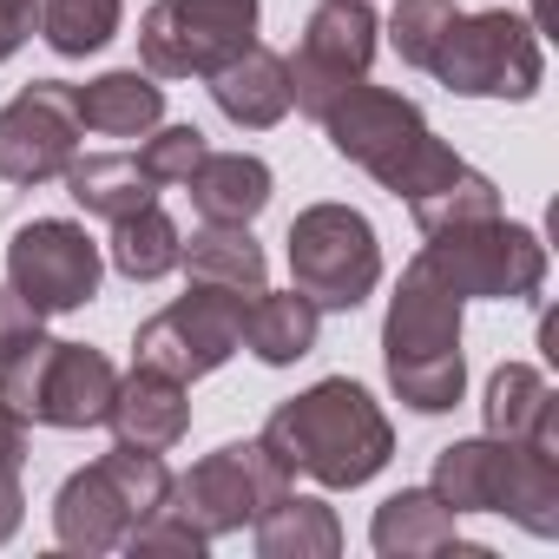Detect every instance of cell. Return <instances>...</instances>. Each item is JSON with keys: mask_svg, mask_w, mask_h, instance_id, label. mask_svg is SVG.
I'll list each match as a JSON object with an SVG mask.
<instances>
[{"mask_svg": "<svg viewBox=\"0 0 559 559\" xmlns=\"http://www.w3.org/2000/svg\"><path fill=\"white\" fill-rule=\"evenodd\" d=\"M204 546H211V539H204V533L171 507V493H165V500L132 526V533H126V552H185V559H198Z\"/></svg>", "mask_w": 559, "mask_h": 559, "instance_id": "29", "label": "cell"}, {"mask_svg": "<svg viewBox=\"0 0 559 559\" xmlns=\"http://www.w3.org/2000/svg\"><path fill=\"white\" fill-rule=\"evenodd\" d=\"M376 14H369V0H323V8L310 14L304 27V47L284 60L290 73V106L323 119L349 86L369 80V60H376Z\"/></svg>", "mask_w": 559, "mask_h": 559, "instance_id": "13", "label": "cell"}, {"mask_svg": "<svg viewBox=\"0 0 559 559\" xmlns=\"http://www.w3.org/2000/svg\"><path fill=\"white\" fill-rule=\"evenodd\" d=\"M106 421H112V435H119L126 448L165 454V448H178V441H185V428H191L185 382H178V376H165V369H145V362H132V376L112 389V408H106Z\"/></svg>", "mask_w": 559, "mask_h": 559, "instance_id": "16", "label": "cell"}, {"mask_svg": "<svg viewBox=\"0 0 559 559\" xmlns=\"http://www.w3.org/2000/svg\"><path fill=\"white\" fill-rule=\"evenodd\" d=\"M211 99H217V112L230 126L263 132V126H276L290 112V73H284V60H276L270 47H243L230 67L211 73Z\"/></svg>", "mask_w": 559, "mask_h": 559, "instance_id": "18", "label": "cell"}, {"mask_svg": "<svg viewBox=\"0 0 559 559\" xmlns=\"http://www.w3.org/2000/svg\"><path fill=\"white\" fill-rule=\"evenodd\" d=\"M21 513H27V493H21V474H0V546L21 533Z\"/></svg>", "mask_w": 559, "mask_h": 559, "instance_id": "33", "label": "cell"}, {"mask_svg": "<svg viewBox=\"0 0 559 559\" xmlns=\"http://www.w3.org/2000/svg\"><path fill=\"white\" fill-rule=\"evenodd\" d=\"M171 493V467L145 448H112L99 454L93 467L67 474L60 480V500H53V533L67 552H112L126 546V533Z\"/></svg>", "mask_w": 559, "mask_h": 559, "instance_id": "4", "label": "cell"}, {"mask_svg": "<svg viewBox=\"0 0 559 559\" xmlns=\"http://www.w3.org/2000/svg\"><path fill=\"white\" fill-rule=\"evenodd\" d=\"M60 178L86 217H126L158 198V178L139 165V152H93V158H73Z\"/></svg>", "mask_w": 559, "mask_h": 559, "instance_id": "22", "label": "cell"}, {"mask_svg": "<svg viewBox=\"0 0 559 559\" xmlns=\"http://www.w3.org/2000/svg\"><path fill=\"white\" fill-rule=\"evenodd\" d=\"M243 310H250L243 290L191 284L178 304H165L152 323H139L132 356H139L145 369H165V376H178V382H198V376L224 369V362L243 349Z\"/></svg>", "mask_w": 559, "mask_h": 559, "instance_id": "11", "label": "cell"}, {"mask_svg": "<svg viewBox=\"0 0 559 559\" xmlns=\"http://www.w3.org/2000/svg\"><path fill=\"white\" fill-rule=\"evenodd\" d=\"M317 330H323V310L304 297V290H257L250 310H243V343L257 349V362L270 369H290L317 349Z\"/></svg>", "mask_w": 559, "mask_h": 559, "instance_id": "21", "label": "cell"}, {"mask_svg": "<svg viewBox=\"0 0 559 559\" xmlns=\"http://www.w3.org/2000/svg\"><path fill=\"white\" fill-rule=\"evenodd\" d=\"M290 467L276 461L263 441H230L217 454H204L191 474L171 480V507L204 533V539H224V533H243L257 513H270L276 500L290 493Z\"/></svg>", "mask_w": 559, "mask_h": 559, "instance_id": "10", "label": "cell"}, {"mask_svg": "<svg viewBox=\"0 0 559 559\" xmlns=\"http://www.w3.org/2000/svg\"><path fill=\"white\" fill-rule=\"evenodd\" d=\"M178 263L191 270V284H224V290H243V297L270 290V263H263L250 224H204V230L185 243Z\"/></svg>", "mask_w": 559, "mask_h": 559, "instance_id": "24", "label": "cell"}, {"mask_svg": "<svg viewBox=\"0 0 559 559\" xmlns=\"http://www.w3.org/2000/svg\"><path fill=\"white\" fill-rule=\"evenodd\" d=\"M185 191L204 224H250L270 204V165L250 152H204L198 171L185 178Z\"/></svg>", "mask_w": 559, "mask_h": 559, "instance_id": "19", "label": "cell"}, {"mask_svg": "<svg viewBox=\"0 0 559 559\" xmlns=\"http://www.w3.org/2000/svg\"><path fill=\"white\" fill-rule=\"evenodd\" d=\"M99 276H106V257L99 243L86 237V224L73 217H34L14 230L8 243V284L40 310V317H67V310H86L99 297Z\"/></svg>", "mask_w": 559, "mask_h": 559, "instance_id": "12", "label": "cell"}, {"mask_svg": "<svg viewBox=\"0 0 559 559\" xmlns=\"http://www.w3.org/2000/svg\"><path fill=\"white\" fill-rule=\"evenodd\" d=\"M73 106H80V126L99 139H145L165 119V86L139 67H119V73L73 86Z\"/></svg>", "mask_w": 559, "mask_h": 559, "instance_id": "17", "label": "cell"}, {"mask_svg": "<svg viewBox=\"0 0 559 559\" xmlns=\"http://www.w3.org/2000/svg\"><path fill=\"white\" fill-rule=\"evenodd\" d=\"M204 152H211V145H204L198 126H152L145 145H139V165H145V171L158 178V191H165V185H185Z\"/></svg>", "mask_w": 559, "mask_h": 559, "instance_id": "28", "label": "cell"}, {"mask_svg": "<svg viewBox=\"0 0 559 559\" xmlns=\"http://www.w3.org/2000/svg\"><path fill=\"white\" fill-rule=\"evenodd\" d=\"M106 257H112L119 276H132V284H158V276L178 270L185 237H178V224H171V217L158 211V198H152V204L112 217V243H106Z\"/></svg>", "mask_w": 559, "mask_h": 559, "instance_id": "25", "label": "cell"}, {"mask_svg": "<svg viewBox=\"0 0 559 559\" xmlns=\"http://www.w3.org/2000/svg\"><path fill=\"white\" fill-rule=\"evenodd\" d=\"M250 526H257V552H263V559H336V552H343L336 513H330L323 500L297 493V487L276 500L270 513H257Z\"/></svg>", "mask_w": 559, "mask_h": 559, "instance_id": "23", "label": "cell"}, {"mask_svg": "<svg viewBox=\"0 0 559 559\" xmlns=\"http://www.w3.org/2000/svg\"><path fill=\"white\" fill-rule=\"evenodd\" d=\"M126 0H40V34L60 60H86L119 34Z\"/></svg>", "mask_w": 559, "mask_h": 559, "instance_id": "26", "label": "cell"}, {"mask_svg": "<svg viewBox=\"0 0 559 559\" xmlns=\"http://www.w3.org/2000/svg\"><path fill=\"white\" fill-rule=\"evenodd\" d=\"M487 435L559 448V395H552V382L539 369H526V362H500L493 382H487Z\"/></svg>", "mask_w": 559, "mask_h": 559, "instance_id": "20", "label": "cell"}, {"mask_svg": "<svg viewBox=\"0 0 559 559\" xmlns=\"http://www.w3.org/2000/svg\"><path fill=\"white\" fill-rule=\"evenodd\" d=\"M382 362L389 389L415 415H448L467 389V356H461V297L415 257L382 317Z\"/></svg>", "mask_w": 559, "mask_h": 559, "instance_id": "2", "label": "cell"}, {"mask_svg": "<svg viewBox=\"0 0 559 559\" xmlns=\"http://www.w3.org/2000/svg\"><path fill=\"white\" fill-rule=\"evenodd\" d=\"M290 474H310L323 487H362L389 467L395 428L376 408V395L349 376H330L304 395H290L257 435Z\"/></svg>", "mask_w": 559, "mask_h": 559, "instance_id": "1", "label": "cell"}, {"mask_svg": "<svg viewBox=\"0 0 559 559\" xmlns=\"http://www.w3.org/2000/svg\"><path fill=\"white\" fill-rule=\"evenodd\" d=\"M34 336H40V310L14 284H0V362H8L14 349H27Z\"/></svg>", "mask_w": 559, "mask_h": 559, "instance_id": "30", "label": "cell"}, {"mask_svg": "<svg viewBox=\"0 0 559 559\" xmlns=\"http://www.w3.org/2000/svg\"><path fill=\"white\" fill-rule=\"evenodd\" d=\"M376 552L382 559H435V552H467V559H487V546L461 539L454 526V507L435 493V487H402L376 507V526H369Z\"/></svg>", "mask_w": 559, "mask_h": 559, "instance_id": "15", "label": "cell"}, {"mask_svg": "<svg viewBox=\"0 0 559 559\" xmlns=\"http://www.w3.org/2000/svg\"><path fill=\"white\" fill-rule=\"evenodd\" d=\"M27 467V421L0 402V474H21Z\"/></svg>", "mask_w": 559, "mask_h": 559, "instance_id": "32", "label": "cell"}, {"mask_svg": "<svg viewBox=\"0 0 559 559\" xmlns=\"http://www.w3.org/2000/svg\"><path fill=\"white\" fill-rule=\"evenodd\" d=\"M40 27V0H0V60H14Z\"/></svg>", "mask_w": 559, "mask_h": 559, "instance_id": "31", "label": "cell"}, {"mask_svg": "<svg viewBox=\"0 0 559 559\" xmlns=\"http://www.w3.org/2000/svg\"><path fill=\"white\" fill-rule=\"evenodd\" d=\"M290 276L317 310H356L382 284V243L356 204H310L290 217Z\"/></svg>", "mask_w": 559, "mask_h": 559, "instance_id": "8", "label": "cell"}, {"mask_svg": "<svg viewBox=\"0 0 559 559\" xmlns=\"http://www.w3.org/2000/svg\"><path fill=\"white\" fill-rule=\"evenodd\" d=\"M428 487L454 513H507L533 539L559 533V448L546 441H500V435L454 441L435 454Z\"/></svg>", "mask_w": 559, "mask_h": 559, "instance_id": "3", "label": "cell"}, {"mask_svg": "<svg viewBox=\"0 0 559 559\" xmlns=\"http://www.w3.org/2000/svg\"><path fill=\"white\" fill-rule=\"evenodd\" d=\"M80 106L67 80H34L0 106V178L8 185H47L80 158Z\"/></svg>", "mask_w": 559, "mask_h": 559, "instance_id": "14", "label": "cell"}, {"mask_svg": "<svg viewBox=\"0 0 559 559\" xmlns=\"http://www.w3.org/2000/svg\"><path fill=\"white\" fill-rule=\"evenodd\" d=\"M421 263L441 276L461 304H467V297L520 304V297H533V290L546 284V243H539L526 224H507L500 211H493V217H467V224L428 230Z\"/></svg>", "mask_w": 559, "mask_h": 559, "instance_id": "6", "label": "cell"}, {"mask_svg": "<svg viewBox=\"0 0 559 559\" xmlns=\"http://www.w3.org/2000/svg\"><path fill=\"white\" fill-rule=\"evenodd\" d=\"M112 389H119L112 362L86 343L34 336L27 349L0 362V402L40 428H99L112 408Z\"/></svg>", "mask_w": 559, "mask_h": 559, "instance_id": "5", "label": "cell"}, {"mask_svg": "<svg viewBox=\"0 0 559 559\" xmlns=\"http://www.w3.org/2000/svg\"><path fill=\"white\" fill-rule=\"evenodd\" d=\"M243 47H257V0H152L139 21L152 80H211Z\"/></svg>", "mask_w": 559, "mask_h": 559, "instance_id": "9", "label": "cell"}, {"mask_svg": "<svg viewBox=\"0 0 559 559\" xmlns=\"http://www.w3.org/2000/svg\"><path fill=\"white\" fill-rule=\"evenodd\" d=\"M448 27H454V0H402V8L389 14V47H395L402 67L428 73V60H435Z\"/></svg>", "mask_w": 559, "mask_h": 559, "instance_id": "27", "label": "cell"}, {"mask_svg": "<svg viewBox=\"0 0 559 559\" xmlns=\"http://www.w3.org/2000/svg\"><path fill=\"white\" fill-rule=\"evenodd\" d=\"M428 73L461 99H533L546 80V53L520 14L480 8V14H454Z\"/></svg>", "mask_w": 559, "mask_h": 559, "instance_id": "7", "label": "cell"}]
</instances>
